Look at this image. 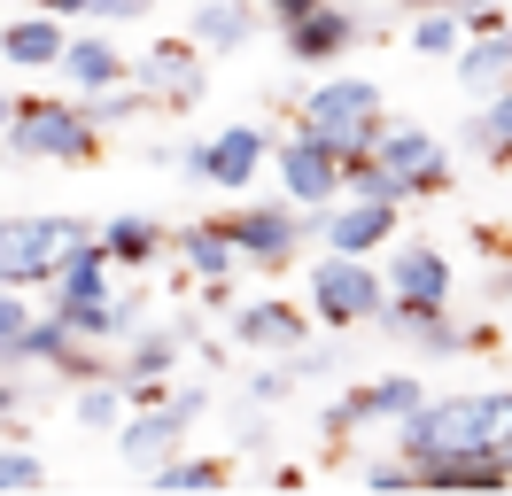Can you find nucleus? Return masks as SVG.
<instances>
[{"instance_id": "obj_41", "label": "nucleus", "mask_w": 512, "mask_h": 496, "mask_svg": "<svg viewBox=\"0 0 512 496\" xmlns=\"http://www.w3.org/2000/svg\"><path fill=\"white\" fill-rule=\"evenodd\" d=\"M156 0H94V24H140Z\"/></svg>"}, {"instance_id": "obj_38", "label": "nucleus", "mask_w": 512, "mask_h": 496, "mask_svg": "<svg viewBox=\"0 0 512 496\" xmlns=\"http://www.w3.org/2000/svg\"><path fill=\"white\" fill-rule=\"evenodd\" d=\"M319 427L334 434V442H342V434H357V427H365V403H357V396H342V403H326V411H319Z\"/></svg>"}, {"instance_id": "obj_23", "label": "nucleus", "mask_w": 512, "mask_h": 496, "mask_svg": "<svg viewBox=\"0 0 512 496\" xmlns=\"http://www.w3.org/2000/svg\"><path fill=\"white\" fill-rule=\"evenodd\" d=\"M187 357V334H179V318L171 326H140L125 341V357H117V380H171V365Z\"/></svg>"}, {"instance_id": "obj_19", "label": "nucleus", "mask_w": 512, "mask_h": 496, "mask_svg": "<svg viewBox=\"0 0 512 496\" xmlns=\"http://www.w3.org/2000/svg\"><path fill=\"white\" fill-rule=\"evenodd\" d=\"M55 70L70 78V93H101V86H117V78H132V62L117 55L109 31H70V47H63Z\"/></svg>"}, {"instance_id": "obj_35", "label": "nucleus", "mask_w": 512, "mask_h": 496, "mask_svg": "<svg viewBox=\"0 0 512 496\" xmlns=\"http://www.w3.org/2000/svg\"><path fill=\"white\" fill-rule=\"evenodd\" d=\"M233 458H272V419H264V403H249V419L233 427Z\"/></svg>"}, {"instance_id": "obj_17", "label": "nucleus", "mask_w": 512, "mask_h": 496, "mask_svg": "<svg viewBox=\"0 0 512 496\" xmlns=\"http://www.w3.org/2000/svg\"><path fill=\"white\" fill-rule=\"evenodd\" d=\"M256 16H264V0H194V24L187 39L202 55H241L256 39Z\"/></svg>"}, {"instance_id": "obj_37", "label": "nucleus", "mask_w": 512, "mask_h": 496, "mask_svg": "<svg viewBox=\"0 0 512 496\" xmlns=\"http://www.w3.org/2000/svg\"><path fill=\"white\" fill-rule=\"evenodd\" d=\"M55 372H63V380H109V372H117V357H101L94 341H70V357H63Z\"/></svg>"}, {"instance_id": "obj_25", "label": "nucleus", "mask_w": 512, "mask_h": 496, "mask_svg": "<svg viewBox=\"0 0 512 496\" xmlns=\"http://www.w3.org/2000/svg\"><path fill=\"white\" fill-rule=\"evenodd\" d=\"M357 403H365V419L396 427V419H412L419 403H427V388H419L412 372H388V380H365V388H357Z\"/></svg>"}, {"instance_id": "obj_32", "label": "nucleus", "mask_w": 512, "mask_h": 496, "mask_svg": "<svg viewBox=\"0 0 512 496\" xmlns=\"http://www.w3.org/2000/svg\"><path fill=\"white\" fill-rule=\"evenodd\" d=\"M140 326H148V295H140V287H117V295H109V310H101V334L94 341H132L140 334Z\"/></svg>"}, {"instance_id": "obj_18", "label": "nucleus", "mask_w": 512, "mask_h": 496, "mask_svg": "<svg viewBox=\"0 0 512 496\" xmlns=\"http://www.w3.org/2000/svg\"><path fill=\"white\" fill-rule=\"evenodd\" d=\"M70 47V24L63 16H47V8H32V16H8L0 24V55L16 62V70H55Z\"/></svg>"}, {"instance_id": "obj_44", "label": "nucleus", "mask_w": 512, "mask_h": 496, "mask_svg": "<svg viewBox=\"0 0 512 496\" xmlns=\"http://www.w3.org/2000/svg\"><path fill=\"white\" fill-rule=\"evenodd\" d=\"M311 8H326V0H264L272 24H295V16H311Z\"/></svg>"}, {"instance_id": "obj_36", "label": "nucleus", "mask_w": 512, "mask_h": 496, "mask_svg": "<svg viewBox=\"0 0 512 496\" xmlns=\"http://www.w3.org/2000/svg\"><path fill=\"white\" fill-rule=\"evenodd\" d=\"M334 365H342V349H334V341H319V349H311V341H303V349H288V372H295V388H303V380H326Z\"/></svg>"}, {"instance_id": "obj_34", "label": "nucleus", "mask_w": 512, "mask_h": 496, "mask_svg": "<svg viewBox=\"0 0 512 496\" xmlns=\"http://www.w3.org/2000/svg\"><path fill=\"white\" fill-rule=\"evenodd\" d=\"M365 489H381V496H396V489H419V465L396 450V458H373L365 465Z\"/></svg>"}, {"instance_id": "obj_5", "label": "nucleus", "mask_w": 512, "mask_h": 496, "mask_svg": "<svg viewBox=\"0 0 512 496\" xmlns=\"http://www.w3.org/2000/svg\"><path fill=\"white\" fill-rule=\"evenodd\" d=\"M210 411V388H179L171 403H140V411H125V427L109 434L117 442V458L132 465V473H156V465H171L179 450H187V427Z\"/></svg>"}, {"instance_id": "obj_13", "label": "nucleus", "mask_w": 512, "mask_h": 496, "mask_svg": "<svg viewBox=\"0 0 512 496\" xmlns=\"http://www.w3.org/2000/svg\"><path fill=\"white\" fill-rule=\"evenodd\" d=\"M381 272H388V303H404L412 318L450 303V256L435 241H404V233H396V248L381 256Z\"/></svg>"}, {"instance_id": "obj_12", "label": "nucleus", "mask_w": 512, "mask_h": 496, "mask_svg": "<svg viewBox=\"0 0 512 496\" xmlns=\"http://www.w3.org/2000/svg\"><path fill=\"white\" fill-rule=\"evenodd\" d=\"M396 210H404V202H365V194H334L326 210H311V241L342 248V256H373L381 241H396Z\"/></svg>"}, {"instance_id": "obj_2", "label": "nucleus", "mask_w": 512, "mask_h": 496, "mask_svg": "<svg viewBox=\"0 0 512 496\" xmlns=\"http://www.w3.org/2000/svg\"><path fill=\"white\" fill-rule=\"evenodd\" d=\"M303 132L311 140H326L334 155H373L388 132V101L373 78H319L311 86V101H303Z\"/></svg>"}, {"instance_id": "obj_22", "label": "nucleus", "mask_w": 512, "mask_h": 496, "mask_svg": "<svg viewBox=\"0 0 512 496\" xmlns=\"http://www.w3.org/2000/svg\"><path fill=\"white\" fill-rule=\"evenodd\" d=\"M101 248L117 256V272H140V264H156L163 248H171V233H163V217H148V210H117L101 225Z\"/></svg>"}, {"instance_id": "obj_21", "label": "nucleus", "mask_w": 512, "mask_h": 496, "mask_svg": "<svg viewBox=\"0 0 512 496\" xmlns=\"http://www.w3.org/2000/svg\"><path fill=\"white\" fill-rule=\"evenodd\" d=\"M505 481H512V465L497 442L489 450H443V458L419 465V489H505Z\"/></svg>"}, {"instance_id": "obj_24", "label": "nucleus", "mask_w": 512, "mask_h": 496, "mask_svg": "<svg viewBox=\"0 0 512 496\" xmlns=\"http://www.w3.org/2000/svg\"><path fill=\"white\" fill-rule=\"evenodd\" d=\"M458 86H474V93H497V86H512V24H497V31H474V47H458Z\"/></svg>"}, {"instance_id": "obj_1", "label": "nucleus", "mask_w": 512, "mask_h": 496, "mask_svg": "<svg viewBox=\"0 0 512 496\" xmlns=\"http://www.w3.org/2000/svg\"><path fill=\"white\" fill-rule=\"evenodd\" d=\"M512 427V388L497 396H427L412 419H396V450L412 465L443 458V450H489Z\"/></svg>"}, {"instance_id": "obj_43", "label": "nucleus", "mask_w": 512, "mask_h": 496, "mask_svg": "<svg viewBox=\"0 0 512 496\" xmlns=\"http://www.w3.org/2000/svg\"><path fill=\"white\" fill-rule=\"evenodd\" d=\"M233 303H241L233 279H202V303H194V310H233Z\"/></svg>"}, {"instance_id": "obj_20", "label": "nucleus", "mask_w": 512, "mask_h": 496, "mask_svg": "<svg viewBox=\"0 0 512 496\" xmlns=\"http://www.w3.org/2000/svg\"><path fill=\"white\" fill-rule=\"evenodd\" d=\"M171 248H179V264H187L194 279H233L241 264H249L241 241H233V217H225V225H202V217H194V225L171 233Z\"/></svg>"}, {"instance_id": "obj_7", "label": "nucleus", "mask_w": 512, "mask_h": 496, "mask_svg": "<svg viewBox=\"0 0 512 496\" xmlns=\"http://www.w3.org/2000/svg\"><path fill=\"white\" fill-rule=\"evenodd\" d=\"M86 233H101V225H78V217H0V287L55 279V264H63Z\"/></svg>"}, {"instance_id": "obj_40", "label": "nucleus", "mask_w": 512, "mask_h": 496, "mask_svg": "<svg viewBox=\"0 0 512 496\" xmlns=\"http://www.w3.org/2000/svg\"><path fill=\"white\" fill-rule=\"evenodd\" d=\"M295 388V372L288 365H272V372H249V403H280Z\"/></svg>"}, {"instance_id": "obj_11", "label": "nucleus", "mask_w": 512, "mask_h": 496, "mask_svg": "<svg viewBox=\"0 0 512 496\" xmlns=\"http://www.w3.org/2000/svg\"><path fill=\"white\" fill-rule=\"evenodd\" d=\"M233 241H241V256L256 272H280L311 241V210L303 202H249V210H233Z\"/></svg>"}, {"instance_id": "obj_4", "label": "nucleus", "mask_w": 512, "mask_h": 496, "mask_svg": "<svg viewBox=\"0 0 512 496\" xmlns=\"http://www.w3.org/2000/svg\"><path fill=\"white\" fill-rule=\"evenodd\" d=\"M311 310H319V326L334 334H350V326H373L388 310V272H373L365 256H342V248H326L319 264H311Z\"/></svg>"}, {"instance_id": "obj_46", "label": "nucleus", "mask_w": 512, "mask_h": 496, "mask_svg": "<svg viewBox=\"0 0 512 496\" xmlns=\"http://www.w3.org/2000/svg\"><path fill=\"white\" fill-rule=\"evenodd\" d=\"M32 8H47V16H94V0H32Z\"/></svg>"}, {"instance_id": "obj_9", "label": "nucleus", "mask_w": 512, "mask_h": 496, "mask_svg": "<svg viewBox=\"0 0 512 496\" xmlns=\"http://www.w3.org/2000/svg\"><path fill=\"white\" fill-rule=\"evenodd\" d=\"M381 31H388V16H365L357 0H326V8H311V16L280 24V47H288V62H303V70H334L350 47L381 39Z\"/></svg>"}, {"instance_id": "obj_42", "label": "nucleus", "mask_w": 512, "mask_h": 496, "mask_svg": "<svg viewBox=\"0 0 512 496\" xmlns=\"http://www.w3.org/2000/svg\"><path fill=\"white\" fill-rule=\"evenodd\" d=\"M16 411H24V388H16L8 372H0V434H8V442H24V427H16Z\"/></svg>"}, {"instance_id": "obj_10", "label": "nucleus", "mask_w": 512, "mask_h": 496, "mask_svg": "<svg viewBox=\"0 0 512 496\" xmlns=\"http://www.w3.org/2000/svg\"><path fill=\"white\" fill-rule=\"evenodd\" d=\"M272 163H280V194H288V202H303V210H326V202L350 186V155H334L326 140H311L303 124H295L280 148H272Z\"/></svg>"}, {"instance_id": "obj_3", "label": "nucleus", "mask_w": 512, "mask_h": 496, "mask_svg": "<svg viewBox=\"0 0 512 496\" xmlns=\"http://www.w3.org/2000/svg\"><path fill=\"white\" fill-rule=\"evenodd\" d=\"M101 140V124L86 117V101H16V124L0 132V155L16 163H86Z\"/></svg>"}, {"instance_id": "obj_47", "label": "nucleus", "mask_w": 512, "mask_h": 496, "mask_svg": "<svg viewBox=\"0 0 512 496\" xmlns=\"http://www.w3.org/2000/svg\"><path fill=\"white\" fill-rule=\"evenodd\" d=\"M8 124H16V101H8V93H0V132H8Z\"/></svg>"}, {"instance_id": "obj_48", "label": "nucleus", "mask_w": 512, "mask_h": 496, "mask_svg": "<svg viewBox=\"0 0 512 496\" xmlns=\"http://www.w3.org/2000/svg\"><path fill=\"white\" fill-rule=\"evenodd\" d=\"M497 450H505V465H512V427H505V434H497Z\"/></svg>"}, {"instance_id": "obj_14", "label": "nucleus", "mask_w": 512, "mask_h": 496, "mask_svg": "<svg viewBox=\"0 0 512 496\" xmlns=\"http://www.w3.org/2000/svg\"><path fill=\"white\" fill-rule=\"evenodd\" d=\"M225 334H233V349H256V357H288V349H303L311 318H303L295 303H280V295H249V303L225 310Z\"/></svg>"}, {"instance_id": "obj_6", "label": "nucleus", "mask_w": 512, "mask_h": 496, "mask_svg": "<svg viewBox=\"0 0 512 496\" xmlns=\"http://www.w3.org/2000/svg\"><path fill=\"white\" fill-rule=\"evenodd\" d=\"M47 287H55V303H47V310H55L78 341H94L101 334V310H109V295H117V256L101 248V233H86V241L55 264Z\"/></svg>"}, {"instance_id": "obj_28", "label": "nucleus", "mask_w": 512, "mask_h": 496, "mask_svg": "<svg viewBox=\"0 0 512 496\" xmlns=\"http://www.w3.org/2000/svg\"><path fill=\"white\" fill-rule=\"evenodd\" d=\"M148 481H156L163 496H210V489H225V458H187V450H179V458L156 465Z\"/></svg>"}, {"instance_id": "obj_26", "label": "nucleus", "mask_w": 512, "mask_h": 496, "mask_svg": "<svg viewBox=\"0 0 512 496\" xmlns=\"http://www.w3.org/2000/svg\"><path fill=\"white\" fill-rule=\"evenodd\" d=\"M125 411H132V396H125V380L109 372V380H78V403H70V419L78 427H125Z\"/></svg>"}, {"instance_id": "obj_29", "label": "nucleus", "mask_w": 512, "mask_h": 496, "mask_svg": "<svg viewBox=\"0 0 512 496\" xmlns=\"http://www.w3.org/2000/svg\"><path fill=\"white\" fill-rule=\"evenodd\" d=\"M466 148H481V155H512V86L489 93V109L466 124Z\"/></svg>"}, {"instance_id": "obj_33", "label": "nucleus", "mask_w": 512, "mask_h": 496, "mask_svg": "<svg viewBox=\"0 0 512 496\" xmlns=\"http://www.w3.org/2000/svg\"><path fill=\"white\" fill-rule=\"evenodd\" d=\"M39 481H47V465L32 458V442H8V450H0V496L8 489H39Z\"/></svg>"}, {"instance_id": "obj_16", "label": "nucleus", "mask_w": 512, "mask_h": 496, "mask_svg": "<svg viewBox=\"0 0 512 496\" xmlns=\"http://www.w3.org/2000/svg\"><path fill=\"white\" fill-rule=\"evenodd\" d=\"M373 155H381L388 171H404L412 194H443V186H450V148L427 132V124H388Z\"/></svg>"}, {"instance_id": "obj_27", "label": "nucleus", "mask_w": 512, "mask_h": 496, "mask_svg": "<svg viewBox=\"0 0 512 496\" xmlns=\"http://www.w3.org/2000/svg\"><path fill=\"white\" fill-rule=\"evenodd\" d=\"M78 101H86V117H94L101 132H117V124L148 117V101H156V93L140 86V78H117V86H101V93H78Z\"/></svg>"}, {"instance_id": "obj_30", "label": "nucleus", "mask_w": 512, "mask_h": 496, "mask_svg": "<svg viewBox=\"0 0 512 496\" xmlns=\"http://www.w3.org/2000/svg\"><path fill=\"white\" fill-rule=\"evenodd\" d=\"M342 194H365V202H412L404 171H388L381 155H357V163H350V186H342Z\"/></svg>"}, {"instance_id": "obj_31", "label": "nucleus", "mask_w": 512, "mask_h": 496, "mask_svg": "<svg viewBox=\"0 0 512 496\" xmlns=\"http://www.w3.org/2000/svg\"><path fill=\"white\" fill-rule=\"evenodd\" d=\"M412 47L419 55H458V47H466V16H458V8H427L412 24Z\"/></svg>"}, {"instance_id": "obj_8", "label": "nucleus", "mask_w": 512, "mask_h": 496, "mask_svg": "<svg viewBox=\"0 0 512 496\" xmlns=\"http://www.w3.org/2000/svg\"><path fill=\"white\" fill-rule=\"evenodd\" d=\"M272 148H280V140H272V124L241 117V124H225V132H210V140H187V148H179V171L202 179V186H218V194H249V186H256V163H264Z\"/></svg>"}, {"instance_id": "obj_45", "label": "nucleus", "mask_w": 512, "mask_h": 496, "mask_svg": "<svg viewBox=\"0 0 512 496\" xmlns=\"http://www.w3.org/2000/svg\"><path fill=\"white\" fill-rule=\"evenodd\" d=\"M481 295H489V303H512V264H497V272H489V287H481Z\"/></svg>"}, {"instance_id": "obj_15", "label": "nucleus", "mask_w": 512, "mask_h": 496, "mask_svg": "<svg viewBox=\"0 0 512 496\" xmlns=\"http://www.w3.org/2000/svg\"><path fill=\"white\" fill-rule=\"evenodd\" d=\"M132 78L156 93V101H179V109H194V101H202V86H210V78H202V47H194V39H156L148 55H132Z\"/></svg>"}, {"instance_id": "obj_39", "label": "nucleus", "mask_w": 512, "mask_h": 496, "mask_svg": "<svg viewBox=\"0 0 512 496\" xmlns=\"http://www.w3.org/2000/svg\"><path fill=\"white\" fill-rule=\"evenodd\" d=\"M32 318H39V310L24 303V287H0V341H8V334H24Z\"/></svg>"}]
</instances>
